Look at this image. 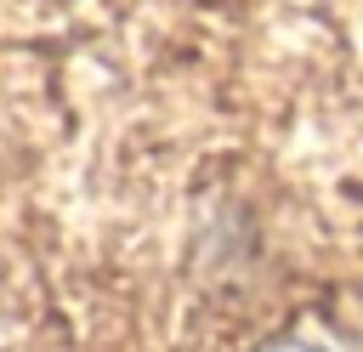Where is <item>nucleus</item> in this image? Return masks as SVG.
I'll list each match as a JSON object with an SVG mask.
<instances>
[{"label":"nucleus","mask_w":363,"mask_h":352,"mask_svg":"<svg viewBox=\"0 0 363 352\" xmlns=\"http://www.w3.org/2000/svg\"><path fill=\"white\" fill-rule=\"evenodd\" d=\"M267 352H323V346H312V341H278V346H267Z\"/></svg>","instance_id":"nucleus-1"}]
</instances>
